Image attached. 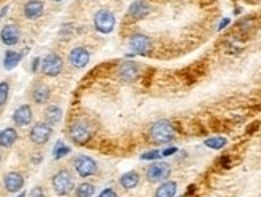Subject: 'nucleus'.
Masks as SVG:
<instances>
[{
	"label": "nucleus",
	"mask_w": 261,
	"mask_h": 197,
	"mask_svg": "<svg viewBox=\"0 0 261 197\" xmlns=\"http://www.w3.org/2000/svg\"><path fill=\"white\" fill-rule=\"evenodd\" d=\"M175 136H176V128L172 122L167 119L155 120L151 125V128H149V138H151V141L155 144H167L173 141Z\"/></svg>",
	"instance_id": "obj_1"
},
{
	"label": "nucleus",
	"mask_w": 261,
	"mask_h": 197,
	"mask_svg": "<svg viewBox=\"0 0 261 197\" xmlns=\"http://www.w3.org/2000/svg\"><path fill=\"white\" fill-rule=\"evenodd\" d=\"M51 186H53V191L58 195H68L69 192H72L76 183H74V176L71 175L69 170H60L58 173L53 175Z\"/></svg>",
	"instance_id": "obj_2"
},
{
	"label": "nucleus",
	"mask_w": 261,
	"mask_h": 197,
	"mask_svg": "<svg viewBox=\"0 0 261 197\" xmlns=\"http://www.w3.org/2000/svg\"><path fill=\"white\" fill-rule=\"evenodd\" d=\"M68 135L71 141H74L76 144H87L91 139V128L87 122L74 120L68 128Z\"/></svg>",
	"instance_id": "obj_3"
},
{
	"label": "nucleus",
	"mask_w": 261,
	"mask_h": 197,
	"mask_svg": "<svg viewBox=\"0 0 261 197\" xmlns=\"http://www.w3.org/2000/svg\"><path fill=\"white\" fill-rule=\"evenodd\" d=\"M93 26L95 29L101 34H111L116 27V16L111 10H106V8H101L93 16Z\"/></svg>",
	"instance_id": "obj_4"
},
{
	"label": "nucleus",
	"mask_w": 261,
	"mask_h": 197,
	"mask_svg": "<svg viewBox=\"0 0 261 197\" xmlns=\"http://www.w3.org/2000/svg\"><path fill=\"white\" fill-rule=\"evenodd\" d=\"M63 68H64V63H63V58L57 53H48L42 60L40 63V71L43 76L46 77H57L63 72Z\"/></svg>",
	"instance_id": "obj_5"
},
{
	"label": "nucleus",
	"mask_w": 261,
	"mask_h": 197,
	"mask_svg": "<svg viewBox=\"0 0 261 197\" xmlns=\"http://www.w3.org/2000/svg\"><path fill=\"white\" fill-rule=\"evenodd\" d=\"M74 170L77 172L80 178H88L98 172V164L95 159H91L90 156L80 154L74 159Z\"/></svg>",
	"instance_id": "obj_6"
},
{
	"label": "nucleus",
	"mask_w": 261,
	"mask_h": 197,
	"mask_svg": "<svg viewBox=\"0 0 261 197\" xmlns=\"http://www.w3.org/2000/svg\"><path fill=\"white\" fill-rule=\"evenodd\" d=\"M172 175V167L167 162H154L147 167L146 178L151 183H164Z\"/></svg>",
	"instance_id": "obj_7"
},
{
	"label": "nucleus",
	"mask_w": 261,
	"mask_h": 197,
	"mask_svg": "<svg viewBox=\"0 0 261 197\" xmlns=\"http://www.w3.org/2000/svg\"><path fill=\"white\" fill-rule=\"evenodd\" d=\"M51 135H53V128H51V125L48 124V122H37V124H34V127L29 131L31 141L34 144H39V146L48 143Z\"/></svg>",
	"instance_id": "obj_8"
},
{
	"label": "nucleus",
	"mask_w": 261,
	"mask_h": 197,
	"mask_svg": "<svg viewBox=\"0 0 261 197\" xmlns=\"http://www.w3.org/2000/svg\"><path fill=\"white\" fill-rule=\"evenodd\" d=\"M139 74H141V68H139V64L135 61H124L117 68V77L124 83L135 82L139 77Z\"/></svg>",
	"instance_id": "obj_9"
},
{
	"label": "nucleus",
	"mask_w": 261,
	"mask_h": 197,
	"mask_svg": "<svg viewBox=\"0 0 261 197\" xmlns=\"http://www.w3.org/2000/svg\"><path fill=\"white\" fill-rule=\"evenodd\" d=\"M128 46L136 55H147L152 48V42L144 34H133L128 40Z\"/></svg>",
	"instance_id": "obj_10"
},
{
	"label": "nucleus",
	"mask_w": 261,
	"mask_h": 197,
	"mask_svg": "<svg viewBox=\"0 0 261 197\" xmlns=\"http://www.w3.org/2000/svg\"><path fill=\"white\" fill-rule=\"evenodd\" d=\"M90 63V52L85 46H76L69 52V64L76 69H83Z\"/></svg>",
	"instance_id": "obj_11"
},
{
	"label": "nucleus",
	"mask_w": 261,
	"mask_h": 197,
	"mask_svg": "<svg viewBox=\"0 0 261 197\" xmlns=\"http://www.w3.org/2000/svg\"><path fill=\"white\" fill-rule=\"evenodd\" d=\"M0 39H2V43L13 46L20 42L21 39V31L16 24H5L0 31Z\"/></svg>",
	"instance_id": "obj_12"
},
{
	"label": "nucleus",
	"mask_w": 261,
	"mask_h": 197,
	"mask_svg": "<svg viewBox=\"0 0 261 197\" xmlns=\"http://www.w3.org/2000/svg\"><path fill=\"white\" fill-rule=\"evenodd\" d=\"M4 184H5V189L12 194H16L23 189L24 186V176L20 172H8L4 176Z\"/></svg>",
	"instance_id": "obj_13"
},
{
	"label": "nucleus",
	"mask_w": 261,
	"mask_h": 197,
	"mask_svg": "<svg viewBox=\"0 0 261 197\" xmlns=\"http://www.w3.org/2000/svg\"><path fill=\"white\" fill-rule=\"evenodd\" d=\"M45 12V4L42 0H29V2L24 4V8H23V13H24V18L26 20H39V18L43 15Z\"/></svg>",
	"instance_id": "obj_14"
},
{
	"label": "nucleus",
	"mask_w": 261,
	"mask_h": 197,
	"mask_svg": "<svg viewBox=\"0 0 261 197\" xmlns=\"http://www.w3.org/2000/svg\"><path fill=\"white\" fill-rule=\"evenodd\" d=\"M149 12H151V5H149L146 0H135V2L128 7L127 13L133 21H139L143 20V18H146Z\"/></svg>",
	"instance_id": "obj_15"
},
{
	"label": "nucleus",
	"mask_w": 261,
	"mask_h": 197,
	"mask_svg": "<svg viewBox=\"0 0 261 197\" xmlns=\"http://www.w3.org/2000/svg\"><path fill=\"white\" fill-rule=\"evenodd\" d=\"M12 119H13V122H15V125H18V127H26V125H29L31 120H32V108H31L29 105H21L20 108H18V109L13 112Z\"/></svg>",
	"instance_id": "obj_16"
},
{
	"label": "nucleus",
	"mask_w": 261,
	"mask_h": 197,
	"mask_svg": "<svg viewBox=\"0 0 261 197\" xmlns=\"http://www.w3.org/2000/svg\"><path fill=\"white\" fill-rule=\"evenodd\" d=\"M18 141V131L16 128L13 127H8V128H4L0 131V147H12L15 143Z\"/></svg>",
	"instance_id": "obj_17"
},
{
	"label": "nucleus",
	"mask_w": 261,
	"mask_h": 197,
	"mask_svg": "<svg viewBox=\"0 0 261 197\" xmlns=\"http://www.w3.org/2000/svg\"><path fill=\"white\" fill-rule=\"evenodd\" d=\"M119 183H120V186L124 187V189L132 191V189H135V187H138V184H139V173L135 172V170L127 172V173H124L122 176H120Z\"/></svg>",
	"instance_id": "obj_18"
},
{
	"label": "nucleus",
	"mask_w": 261,
	"mask_h": 197,
	"mask_svg": "<svg viewBox=\"0 0 261 197\" xmlns=\"http://www.w3.org/2000/svg\"><path fill=\"white\" fill-rule=\"evenodd\" d=\"M50 95H51V91L45 83H37L32 90V100L37 103V105H43V103H46L50 100Z\"/></svg>",
	"instance_id": "obj_19"
},
{
	"label": "nucleus",
	"mask_w": 261,
	"mask_h": 197,
	"mask_svg": "<svg viewBox=\"0 0 261 197\" xmlns=\"http://www.w3.org/2000/svg\"><path fill=\"white\" fill-rule=\"evenodd\" d=\"M61 119H63V111H61L60 106L51 105V106H48L45 109V122H48L50 125L60 124Z\"/></svg>",
	"instance_id": "obj_20"
},
{
	"label": "nucleus",
	"mask_w": 261,
	"mask_h": 197,
	"mask_svg": "<svg viewBox=\"0 0 261 197\" xmlns=\"http://www.w3.org/2000/svg\"><path fill=\"white\" fill-rule=\"evenodd\" d=\"M178 184L175 181H164L155 191V197H175Z\"/></svg>",
	"instance_id": "obj_21"
},
{
	"label": "nucleus",
	"mask_w": 261,
	"mask_h": 197,
	"mask_svg": "<svg viewBox=\"0 0 261 197\" xmlns=\"http://www.w3.org/2000/svg\"><path fill=\"white\" fill-rule=\"evenodd\" d=\"M23 60V53L20 52H13V50H8L5 53V58H4V66H5V69H13L16 68L18 64H20V61Z\"/></svg>",
	"instance_id": "obj_22"
},
{
	"label": "nucleus",
	"mask_w": 261,
	"mask_h": 197,
	"mask_svg": "<svg viewBox=\"0 0 261 197\" xmlns=\"http://www.w3.org/2000/svg\"><path fill=\"white\" fill-rule=\"evenodd\" d=\"M226 144H228V139L225 136H212V138L205 139V146L210 147V149H215V151L223 149Z\"/></svg>",
	"instance_id": "obj_23"
},
{
	"label": "nucleus",
	"mask_w": 261,
	"mask_h": 197,
	"mask_svg": "<svg viewBox=\"0 0 261 197\" xmlns=\"http://www.w3.org/2000/svg\"><path fill=\"white\" fill-rule=\"evenodd\" d=\"M95 194V186L91 183H82L76 187V197H91Z\"/></svg>",
	"instance_id": "obj_24"
},
{
	"label": "nucleus",
	"mask_w": 261,
	"mask_h": 197,
	"mask_svg": "<svg viewBox=\"0 0 261 197\" xmlns=\"http://www.w3.org/2000/svg\"><path fill=\"white\" fill-rule=\"evenodd\" d=\"M71 153V147L64 143V141H57V144H55V147H53V157L57 159H63L64 156H68Z\"/></svg>",
	"instance_id": "obj_25"
},
{
	"label": "nucleus",
	"mask_w": 261,
	"mask_h": 197,
	"mask_svg": "<svg viewBox=\"0 0 261 197\" xmlns=\"http://www.w3.org/2000/svg\"><path fill=\"white\" fill-rule=\"evenodd\" d=\"M8 95H10V83H8V82H0V108H2L7 103Z\"/></svg>",
	"instance_id": "obj_26"
},
{
	"label": "nucleus",
	"mask_w": 261,
	"mask_h": 197,
	"mask_svg": "<svg viewBox=\"0 0 261 197\" xmlns=\"http://www.w3.org/2000/svg\"><path fill=\"white\" fill-rule=\"evenodd\" d=\"M98 197H119V195H117V192L113 189V187H106V189H102L99 192Z\"/></svg>",
	"instance_id": "obj_27"
},
{
	"label": "nucleus",
	"mask_w": 261,
	"mask_h": 197,
	"mask_svg": "<svg viewBox=\"0 0 261 197\" xmlns=\"http://www.w3.org/2000/svg\"><path fill=\"white\" fill-rule=\"evenodd\" d=\"M161 156H162V151H149V153L143 154L141 159H143V161H147V159H157Z\"/></svg>",
	"instance_id": "obj_28"
},
{
	"label": "nucleus",
	"mask_w": 261,
	"mask_h": 197,
	"mask_svg": "<svg viewBox=\"0 0 261 197\" xmlns=\"http://www.w3.org/2000/svg\"><path fill=\"white\" fill-rule=\"evenodd\" d=\"M31 197H45L43 189H42L40 186H35V187H32V189H31Z\"/></svg>",
	"instance_id": "obj_29"
},
{
	"label": "nucleus",
	"mask_w": 261,
	"mask_h": 197,
	"mask_svg": "<svg viewBox=\"0 0 261 197\" xmlns=\"http://www.w3.org/2000/svg\"><path fill=\"white\" fill-rule=\"evenodd\" d=\"M176 151H178V149H176V147H169V149H164V151H162V156H172V154H175Z\"/></svg>",
	"instance_id": "obj_30"
},
{
	"label": "nucleus",
	"mask_w": 261,
	"mask_h": 197,
	"mask_svg": "<svg viewBox=\"0 0 261 197\" xmlns=\"http://www.w3.org/2000/svg\"><path fill=\"white\" fill-rule=\"evenodd\" d=\"M40 63H42V60H40V58H35V60L32 61V71H34V72L37 71V68H39V64H40Z\"/></svg>",
	"instance_id": "obj_31"
},
{
	"label": "nucleus",
	"mask_w": 261,
	"mask_h": 197,
	"mask_svg": "<svg viewBox=\"0 0 261 197\" xmlns=\"http://www.w3.org/2000/svg\"><path fill=\"white\" fill-rule=\"evenodd\" d=\"M228 24H229V20L226 18V20H223V21L220 23V27H218V29H220V31H221V29H225V27H226Z\"/></svg>",
	"instance_id": "obj_32"
},
{
	"label": "nucleus",
	"mask_w": 261,
	"mask_h": 197,
	"mask_svg": "<svg viewBox=\"0 0 261 197\" xmlns=\"http://www.w3.org/2000/svg\"><path fill=\"white\" fill-rule=\"evenodd\" d=\"M7 12H8V5H5V7L2 8V10H0V21H2V18L7 15Z\"/></svg>",
	"instance_id": "obj_33"
},
{
	"label": "nucleus",
	"mask_w": 261,
	"mask_h": 197,
	"mask_svg": "<svg viewBox=\"0 0 261 197\" xmlns=\"http://www.w3.org/2000/svg\"><path fill=\"white\" fill-rule=\"evenodd\" d=\"M18 197H26V192H21L20 195H18Z\"/></svg>",
	"instance_id": "obj_34"
},
{
	"label": "nucleus",
	"mask_w": 261,
	"mask_h": 197,
	"mask_svg": "<svg viewBox=\"0 0 261 197\" xmlns=\"http://www.w3.org/2000/svg\"><path fill=\"white\" fill-rule=\"evenodd\" d=\"M0 164H2V154H0Z\"/></svg>",
	"instance_id": "obj_35"
},
{
	"label": "nucleus",
	"mask_w": 261,
	"mask_h": 197,
	"mask_svg": "<svg viewBox=\"0 0 261 197\" xmlns=\"http://www.w3.org/2000/svg\"><path fill=\"white\" fill-rule=\"evenodd\" d=\"M53 2H63V0H53Z\"/></svg>",
	"instance_id": "obj_36"
}]
</instances>
